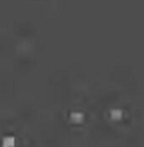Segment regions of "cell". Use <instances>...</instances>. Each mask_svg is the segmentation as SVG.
<instances>
[{"mask_svg":"<svg viewBox=\"0 0 144 147\" xmlns=\"http://www.w3.org/2000/svg\"><path fill=\"white\" fill-rule=\"evenodd\" d=\"M111 115H112V119H113V120L122 119V111H121V109H113V111L111 112Z\"/></svg>","mask_w":144,"mask_h":147,"instance_id":"3957f363","label":"cell"},{"mask_svg":"<svg viewBox=\"0 0 144 147\" xmlns=\"http://www.w3.org/2000/svg\"><path fill=\"white\" fill-rule=\"evenodd\" d=\"M70 121L74 122V124H80V122L83 121V113H80V112H73L70 115Z\"/></svg>","mask_w":144,"mask_h":147,"instance_id":"6da1fadb","label":"cell"},{"mask_svg":"<svg viewBox=\"0 0 144 147\" xmlns=\"http://www.w3.org/2000/svg\"><path fill=\"white\" fill-rule=\"evenodd\" d=\"M16 143V139L13 137H5L3 139V147H13Z\"/></svg>","mask_w":144,"mask_h":147,"instance_id":"7a4b0ae2","label":"cell"}]
</instances>
